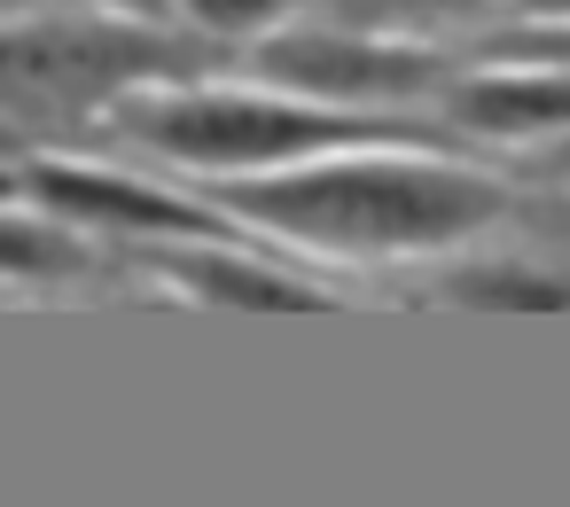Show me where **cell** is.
I'll return each instance as SVG.
<instances>
[{"instance_id": "16", "label": "cell", "mask_w": 570, "mask_h": 507, "mask_svg": "<svg viewBox=\"0 0 570 507\" xmlns=\"http://www.w3.org/2000/svg\"><path fill=\"white\" fill-rule=\"evenodd\" d=\"M24 9H32V0H0V17H24Z\"/></svg>"}, {"instance_id": "10", "label": "cell", "mask_w": 570, "mask_h": 507, "mask_svg": "<svg viewBox=\"0 0 570 507\" xmlns=\"http://www.w3.org/2000/svg\"><path fill=\"white\" fill-rule=\"evenodd\" d=\"M95 258L63 235V219H17L0 211V274H32V281H63V274H87Z\"/></svg>"}, {"instance_id": "8", "label": "cell", "mask_w": 570, "mask_h": 507, "mask_svg": "<svg viewBox=\"0 0 570 507\" xmlns=\"http://www.w3.org/2000/svg\"><path fill=\"white\" fill-rule=\"evenodd\" d=\"M515 0H313L321 24L344 32H383V40H453L484 17H508Z\"/></svg>"}, {"instance_id": "7", "label": "cell", "mask_w": 570, "mask_h": 507, "mask_svg": "<svg viewBox=\"0 0 570 507\" xmlns=\"http://www.w3.org/2000/svg\"><path fill=\"white\" fill-rule=\"evenodd\" d=\"M134 258L196 305H235V312H328L336 305L328 289H313L297 274L243 258L235 242H141Z\"/></svg>"}, {"instance_id": "11", "label": "cell", "mask_w": 570, "mask_h": 507, "mask_svg": "<svg viewBox=\"0 0 570 507\" xmlns=\"http://www.w3.org/2000/svg\"><path fill=\"white\" fill-rule=\"evenodd\" d=\"M461 63H570V24L562 17H508V24H484L453 48Z\"/></svg>"}, {"instance_id": "5", "label": "cell", "mask_w": 570, "mask_h": 507, "mask_svg": "<svg viewBox=\"0 0 570 507\" xmlns=\"http://www.w3.org/2000/svg\"><path fill=\"white\" fill-rule=\"evenodd\" d=\"M17 180L63 227H102V235H134V242H243V227L227 211H212L204 196H173V188L134 180V172H110V165L40 157Z\"/></svg>"}, {"instance_id": "3", "label": "cell", "mask_w": 570, "mask_h": 507, "mask_svg": "<svg viewBox=\"0 0 570 507\" xmlns=\"http://www.w3.org/2000/svg\"><path fill=\"white\" fill-rule=\"evenodd\" d=\"M243 71L250 87L305 95L328 110H414L461 71V56L453 40H383V32H344L313 17V24H282L250 40Z\"/></svg>"}, {"instance_id": "9", "label": "cell", "mask_w": 570, "mask_h": 507, "mask_svg": "<svg viewBox=\"0 0 570 507\" xmlns=\"http://www.w3.org/2000/svg\"><path fill=\"white\" fill-rule=\"evenodd\" d=\"M453 305H484V312H570V281L562 274H539V266H469L445 281Z\"/></svg>"}, {"instance_id": "15", "label": "cell", "mask_w": 570, "mask_h": 507, "mask_svg": "<svg viewBox=\"0 0 570 507\" xmlns=\"http://www.w3.org/2000/svg\"><path fill=\"white\" fill-rule=\"evenodd\" d=\"M17 188H24V180H17V165H0V203H9Z\"/></svg>"}, {"instance_id": "13", "label": "cell", "mask_w": 570, "mask_h": 507, "mask_svg": "<svg viewBox=\"0 0 570 507\" xmlns=\"http://www.w3.org/2000/svg\"><path fill=\"white\" fill-rule=\"evenodd\" d=\"M95 9H110V17H126V24H149V32L173 24V0H95Z\"/></svg>"}, {"instance_id": "4", "label": "cell", "mask_w": 570, "mask_h": 507, "mask_svg": "<svg viewBox=\"0 0 570 507\" xmlns=\"http://www.w3.org/2000/svg\"><path fill=\"white\" fill-rule=\"evenodd\" d=\"M180 79V48L157 32V40H134L126 24H63V32H17L0 40V110L9 118H87L102 110L118 87H141V79ZM0 118V126H9Z\"/></svg>"}, {"instance_id": "1", "label": "cell", "mask_w": 570, "mask_h": 507, "mask_svg": "<svg viewBox=\"0 0 570 507\" xmlns=\"http://www.w3.org/2000/svg\"><path fill=\"white\" fill-rule=\"evenodd\" d=\"M204 203L235 227H266L321 258H430L476 242L515 211L500 172L445 149H336L282 172L212 180Z\"/></svg>"}, {"instance_id": "17", "label": "cell", "mask_w": 570, "mask_h": 507, "mask_svg": "<svg viewBox=\"0 0 570 507\" xmlns=\"http://www.w3.org/2000/svg\"><path fill=\"white\" fill-rule=\"evenodd\" d=\"M554 165H562V172H570V141H562V149H554Z\"/></svg>"}, {"instance_id": "14", "label": "cell", "mask_w": 570, "mask_h": 507, "mask_svg": "<svg viewBox=\"0 0 570 507\" xmlns=\"http://www.w3.org/2000/svg\"><path fill=\"white\" fill-rule=\"evenodd\" d=\"M508 17H562V24H570V0H515Z\"/></svg>"}, {"instance_id": "6", "label": "cell", "mask_w": 570, "mask_h": 507, "mask_svg": "<svg viewBox=\"0 0 570 507\" xmlns=\"http://www.w3.org/2000/svg\"><path fill=\"white\" fill-rule=\"evenodd\" d=\"M430 118L492 149L570 141V63H461L430 95Z\"/></svg>"}, {"instance_id": "2", "label": "cell", "mask_w": 570, "mask_h": 507, "mask_svg": "<svg viewBox=\"0 0 570 507\" xmlns=\"http://www.w3.org/2000/svg\"><path fill=\"white\" fill-rule=\"evenodd\" d=\"M102 118L134 149L188 172H282L336 149H445L453 157L461 141L445 118H414V110H328L274 87H188V79L118 87Z\"/></svg>"}, {"instance_id": "12", "label": "cell", "mask_w": 570, "mask_h": 507, "mask_svg": "<svg viewBox=\"0 0 570 507\" xmlns=\"http://www.w3.org/2000/svg\"><path fill=\"white\" fill-rule=\"evenodd\" d=\"M313 0H173V17H188L204 40H227V48H250L282 24H297Z\"/></svg>"}]
</instances>
